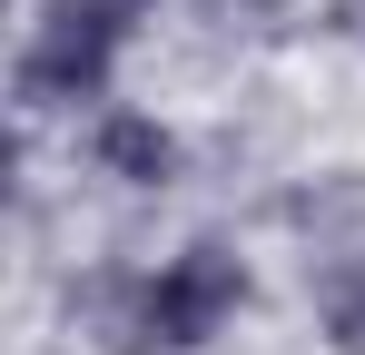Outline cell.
Masks as SVG:
<instances>
[{
	"instance_id": "3957f363",
	"label": "cell",
	"mask_w": 365,
	"mask_h": 355,
	"mask_svg": "<svg viewBox=\"0 0 365 355\" xmlns=\"http://www.w3.org/2000/svg\"><path fill=\"white\" fill-rule=\"evenodd\" d=\"M89 158L119 178V187H168V178H178V138H168L158 118H138V109H109L89 128Z\"/></svg>"
},
{
	"instance_id": "7a4b0ae2",
	"label": "cell",
	"mask_w": 365,
	"mask_h": 355,
	"mask_svg": "<svg viewBox=\"0 0 365 355\" xmlns=\"http://www.w3.org/2000/svg\"><path fill=\"white\" fill-rule=\"evenodd\" d=\"M109 69H119V20L69 0L40 20V40L20 59V89H30V109H69V99H109Z\"/></svg>"
},
{
	"instance_id": "277c9868",
	"label": "cell",
	"mask_w": 365,
	"mask_h": 355,
	"mask_svg": "<svg viewBox=\"0 0 365 355\" xmlns=\"http://www.w3.org/2000/svg\"><path fill=\"white\" fill-rule=\"evenodd\" d=\"M89 10H109V20H128V10H148V0H89Z\"/></svg>"
},
{
	"instance_id": "6da1fadb",
	"label": "cell",
	"mask_w": 365,
	"mask_h": 355,
	"mask_svg": "<svg viewBox=\"0 0 365 355\" xmlns=\"http://www.w3.org/2000/svg\"><path fill=\"white\" fill-rule=\"evenodd\" d=\"M237 306H247V257H227L217 237H197V247H178V257L138 287V306H128V346L197 355Z\"/></svg>"
}]
</instances>
